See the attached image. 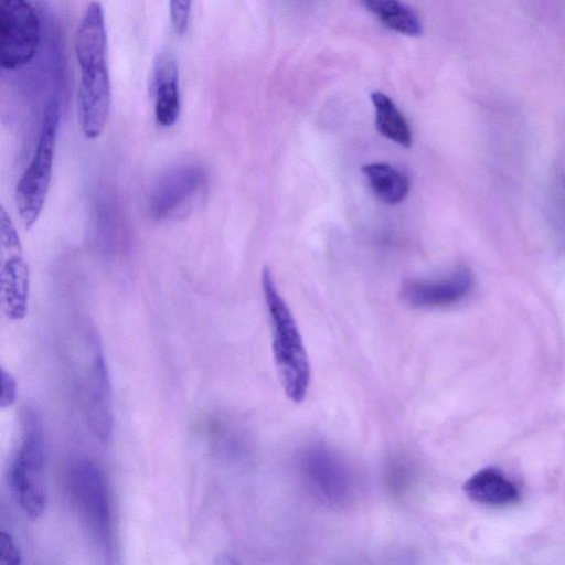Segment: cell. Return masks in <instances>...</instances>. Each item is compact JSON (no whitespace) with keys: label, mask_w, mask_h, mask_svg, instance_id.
Instances as JSON below:
<instances>
[{"label":"cell","mask_w":565,"mask_h":565,"mask_svg":"<svg viewBox=\"0 0 565 565\" xmlns=\"http://www.w3.org/2000/svg\"><path fill=\"white\" fill-rule=\"evenodd\" d=\"M21 563V553L12 536L0 532V565H18Z\"/></svg>","instance_id":"18"},{"label":"cell","mask_w":565,"mask_h":565,"mask_svg":"<svg viewBox=\"0 0 565 565\" xmlns=\"http://www.w3.org/2000/svg\"><path fill=\"white\" fill-rule=\"evenodd\" d=\"M473 287V276L466 266H459L448 277L439 280H407L401 288V297L413 308H438L457 303Z\"/></svg>","instance_id":"9"},{"label":"cell","mask_w":565,"mask_h":565,"mask_svg":"<svg viewBox=\"0 0 565 565\" xmlns=\"http://www.w3.org/2000/svg\"><path fill=\"white\" fill-rule=\"evenodd\" d=\"M75 56L79 71L107 66V31L102 4L92 1L75 33Z\"/></svg>","instance_id":"11"},{"label":"cell","mask_w":565,"mask_h":565,"mask_svg":"<svg viewBox=\"0 0 565 565\" xmlns=\"http://www.w3.org/2000/svg\"><path fill=\"white\" fill-rule=\"evenodd\" d=\"M371 100L379 132L399 146L411 147L413 138L411 127L395 103L382 92H373Z\"/></svg>","instance_id":"16"},{"label":"cell","mask_w":565,"mask_h":565,"mask_svg":"<svg viewBox=\"0 0 565 565\" xmlns=\"http://www.w3.org/2000/svg\"><path fill=\"white\" fill-rule=\"evenodd\" d=\"M86 412L95 436L108 441L114 424L113 396L107 364L99 345L95 349L90 365Z\"/></svg>","instance_id":"10"},{"label":"cell","mask_w":565,"mask_h":565,"mask_svg":"<svg viewBox=\"0 0 565 565\" xmlns=\"http://www.w3.org/2000/svg\"><path fill=\"white\" fill-rule=\"evenodd\" d=\"M0 301L4 316L13 321L28 313L30 270L20 236L10 214L0 207Z\"/></svg>","instance_id":"5"},{"label":"cell","mask_w":565,"mask_h":565,"mask_svg":"<svg viewBox=\"0 0 565 565\" xmlns=\"http://www.w3.org/2000/svg\"><path fill=\"white\" fill-rule=\"evenodd\" d=\"M463 491L473 502L489 507H505L520 498L516 484L497 468H483L463 484Z\"/></svg>","instance_id":"13"},{"label":"cell","mask_w":565,"mask_h":565,"mask_svg":"<svg viewBox=\"0 0 565 565\" xmlns=\"http://www.w3.org/2000/svg\"><path fill=\"white\" fill-rule=\"evenodd\" d=\"M22 439L11 466L9 481L17 503L31 520L39 519L46 505L44 472L49 449L43 428L31 409L23 412Z\"/></svg>","instance_id":"2"},{"label":"cell","mask_w":565,"mask_h":565,"mask_svg":"<svg viewBox=\"0 0 565 565\" xmlns=\"http://www.w3.org/2000/svg\"><path fill=\"white\" fill-rule=\"evenodd\" d=\"M17 382L10 372L1 369V394L0 406L1 408L10 407L17 398Z\"/></svg>","instance_id":"19"},{"label":"cell","mask_w":565,"mask_h":565,"mask_svg":"<svg viewBox=\"0 0 565 565\" xmlns=\"http://www.w3.org/2000/svg\"><path fill=\"white\" fill-rule=\"evenodd\" d=\"M71 497L92 540L104 551L111 544L110 498L103 470L90 459H79L71 470Z\"/></svg>","instance_id":"4"},{"label":"cell","mask_w":565,"mask_h":565,"mask_svg":"<svg viewBox=\"0 0 565 565\" xmlns=\"http://www.w3.org/2000/svg\"><path fill=\"white\" fill-rule=\"evenodd\" d=\"M192 9V0H169V15L173 31L182 35L186 32Z\"/></svg>","instance_id":"17"},{"label":"cell","mask_w":565,"mask_h":565,"mask_svg":"<svg viewBox=\"0 0 565 565\" xmlns=\"http://www.w3.org/2000/svg\"><path fill=\"white\" fill-rule=\"evenodd\" d=\"M262 289L268 312L273 354L285 394L292 402L305 399L310 365L296 320L277 291L269 267L262 270Z\"/></svg>","instance_id":"1"},{"label":"cell","mask_w":565,"mask_h":565,"mask_svg":"<svg viewBox=\"0 0 565 565\" xmlns=\"http://www.w3.org/2000/svg\"><path fill=\"white\" fill-rule=\"evenodd\" d=\"M385 28L406 36H419L423 24L418 14L402 0H360Z\"/></svg>","instance_id":"15"},{"label":"cell","mask_w":565,"mask_h":565,"mask_svg":"<svg viewBox=\"0 0 565 565\" xmlns=\"http://www.w3.org/2000/svg\"><path fill=\"white\" fill-rule=\"evenodd\" d=\"M77 102L83 135L87 139L98 138L110 116L111 84L108 66L81 71Z\"/></svg>","instance_id":"8"},{"label":"cell","mask_w":565,"mask_h":565,"mask_svg":"<svg viewBox=\"0 0 565 565\" xmlns=\"http://www.w3.org/2000/svg\"><path fill=\"white\" fill-rule=\"evenodd\" d=\"M60 125V105L51 100L44 110L33 157L15 188V204L25 228L40 217L49 193Z\"/></svg>","instance_id":"3"},{"label":"cell","mask_w":565,"mask_h":565,"mask_svg":"<svg viewBox=\"0 0 565 565\" xmlns=\"http://www.w3.org/2000/svg\"><path fill=\"white\" fill-rule=\"evenodd\" d=\"M361 171L374 196L385 204H398L409 192L407 175L388 163H367Z\"/></svg>","instance_id":"14"},{"label":"cell","mask_w":565,"mask_h":565,"mask_svg":"<svg viewBox=\"0 0 565 565\" xmlns=\"http://www.w3.org/2000/svg\"><path fill=\"white\" fill-rule=\"evenodd\" d=\"M152 95L157 122L173 126L180 114V86L178 64L169 54H160L154 62Z\"/></svg>","instance_id":"12"},{"label":"cell","mask_w":565,"mask_h":565,"mask_svg":"<svg viewBox=\"0 0 565 565\" xmlns=\"http://www.w3.org/2000/svg\"><path fill=\"white\" fill-rule=\"evenodd\" d=\"M41 25L28 0L0 1V62L3 70L28 65L40 45Z\"/></svg>","instance_id":"6"},{"label":"cell","mask_w":565,"mask_h":565,"mask_svg":"<svg viewBox=\"0 0 565 565\" xmlns=\"http://www.w3.org/2000/svg\"><path fill=\"white\" fill-rule=\"evenodd\" d=\"M204 175L200 167L179 164L166 172L153 186L149 198L152 217L167 220L175 216L200 191Z\"/></svg>","instance_id":"7"}]
</instances>
